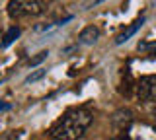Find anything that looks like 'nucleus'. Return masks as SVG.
<instances>
[{
    "instance_id": "obj_2",
    "label": "nucleus",
    "mask_w": 156,
    "mask_h": 140,
    "mask_svg": "<svg viewBox=\"0 0 156 140\" xmlns=\"http://www.w3.org/2000/svg\"><path fill=\"white\" fill-rule=\"evenodd\" d=\"M47 6L43 0H10L6 12L12 20H22V18H35L45 14Z\"/></svg>"
},
{
    "instance_id": "obj_6",
    "label": "nucleus",
    "mask_w": 156,
    "mask_h": 140,
    "mask_svg": "<svg viewBox=\"0 0 156 140\" xmlns=\"http://www.w3.org/2000/svg\"><path fill=\"white\" fill-rule=\"evenodd\" d=\"M98 39H100V29H98L96 26L84 27V29L80 31V35H78V41H80L82 45H94Z\"/></svg>"
},
{
    "instance_id": "obj_8",
    "label": "nucleus",
    "mask_w": 156,
    "mask_h": 140,
    "mask_svg": "<svg viewBox=\"0 0 156 140\" xmlns=\"http://www.w3.org/2000/svg\"><path fill=\"white\" fill-rule=\"evenodd\" d=\"M47 55H49V51H41V53H37V56L29 59V66H37L39 62H43V60L47 59Z\"/></svg>"
},
{
    "instance_id": "obj_10",
    "label": "nucleus",
    "mask_w": 156,
    "mask_h": 140,
    "mask_svg": "<svg viewBox=\"0 0 156 140\" xmlns=\"http://www.w3.org/2000/svg\"><path fill=\"white\" fill-rule=\"evenodd\" d=\"M10 105L8 103H4V101H0V111H4V109H8Z\"/></svg>"
},
{
    "instance_id": "obj_4",
    "label": "nucleus",
    "mask_w": 156,
    "mask_h": 140,
    "mask_svg": "<svg viewBox=\"0 0 156 140\" xmlns=\"http://www.w3.org/2000/svg\"><path fill=\"white\" fill-rule=\"evenodd\" d=\"M131 123H133V111L131 109H119V111H115L113 117H111V125H113V128L119 130V132L129 130Z\"/></svg>"
},
{
    "instance_id": "obj_1",
    "label": "nucleus",
    "mask_w": 156,
    "mask_h": 140,
    "mask_svg": "<svg viewBox=\"0 0 156 140\" xmlns=\"http://www.w3.org/2000/svg\"><path fill=\"white\" fill-rule=\"evenodd\" d=\"M94 115L86 107H76L70 109L62 115L51 128V136L55 140H80L90 128Z\"/></svg>"
},
{
    "instance_id": "obj_3",
    "label": "nucleus",
    "mask_w": 156,
    "mask_h": 140,
    "mask_svg": "<svg viewBox=\"0 0 156 140\" xmlns=\"http://www.w3.org/2000/svg\"><path fill=\"white\" fill-rule=\"evenodd\" d=\"M136 95L140 101H156V76H144L136 84Z\"/></svg>"
},
{
    "instance_id": "obj_5",
    "label": "nucleus",
    "mask_w": 156,
    "mask_h": 140,
    "mask_svg": "<svg viewBox=\"0 0 156 140\" xmlns=\"http://www.w3.org/2000/svg\"><path fill=\"white\" fill-rule=\"evenodd\" d=\"M143 23H144V18H139V20H135V22L131 23L129 27H125V29H123V31L119 33V35L115 37V45H123L125 41H129V37H133L135 33L139 31V27L143 26Z\"/></svg>"
},
{
    "instance_id": "obj_11",
    "label": "nucleus",
    "mask_w": 156,
    "mask_h": 140,
    "mask_svg": "<svg viewBox=\"0 0 156 140\" xmlns=\"http://www.w3.org/2000/svg\"><path fill=\"white\" fill-rule=\"evenodd\" d=\"M111 140H123V138H111Z\"/></svg>"
},
{
    "instance_id": "obj_7",
    "label": "nucleus",
    "mask_w": 156,
    "mask_h": 140,
    "mask_svg": "<svg viewBox=\"0 0 156 140\" xmlns=\"http://www.w3.org/2000/svg\"><path fill=\"white\" fill-rule=\"evenodd\" d=\"M20 33H22V31H20L18 26L8 27V31L2 35V41H0V49H6V47H10V45H12V43L20 37Z\"/></svg>"
},
{
    "instance_id": "obj_9",
    "label": "nucleus",
    "mask_w": 156,
    "mask_h": 140,
    "mask_svg": "<svg viewBox=\"0 0 156 140\" xmlns=\"http://www.w3.org/2000/svg\"><path fill=\"white\" fill-rule=\"evenodd\" d=\"M45 74H47V70H37V72H33V74H29L27 78H26V84H31V82H37V80H41Z\"/></svg>"
}]
</instances>
